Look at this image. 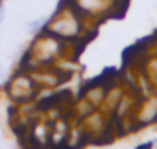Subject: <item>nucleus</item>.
<instances>
[{
	"instance_id": "obj_1",
	"label": "nucleus",
	"mask_w": 157,
	"mask_h": 149,
	"mask_svg": "<svg viewBox=\"0 0 157 149\" xmlns=\"http://www.w3.org/2000/svg\"><path fill=\"white\" fill-rule=\"evenodd\" d=\"M41 24H43V20H33V22H30V31H35L37 28H41Z\"/></svg>"
}]
</instances>
